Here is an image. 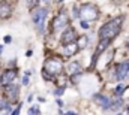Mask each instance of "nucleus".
Masks as SVG:
<instances>
[{
    "label": "nucleus",
    "instance_id": "nucleus-1",
    "mask_svg": "<svg viewBox=\"0 0 129 115\" xmlns=\"http://www.w3.org/2000/svg\"><path fill=\"white\" fill-rule=\"evenodd\" d=\"M122 21L123 18L122 17H117V18H113L110 20L108 23H105L101 30H99V36L101 37H107V39H113L119 34V31L122 29Z\"/></svg>",
    "mask_w": 129,
    "mask_h": 115
},
{
    "label": "nucleus",
    "instance_id": "nucleus-6",
    "mask_svg": "<svg viewBox=\"0 0 129 115\" xmlns=\"http://www.w3.org/2000/svg\"><path fill=\"white\" fill-rule=\"evenodd\" d=\"M12 15V6L8 0H0V20H6Z\"/></svg>",
    "mask_w": 129,
    "mask_h": 115
},
{
    "label": "nucleus",
    "instance_id": "nucleus-19",
    "mask_svg": "<svg viewBox=\"0 0 129 115\" xmlns=\"http://www.w3.org/2000/svg\"><path fill=\"white\" fill-rule=\"evenodd\" d=\"M23 84H24V85H27V84H29V78H27V76H24V79H23Z\"/></svg>",
    "mask_w": 129,
    "mask_h": 115
},
{
    "label": "nucleus",
    "instance_id": "nucleus-3",
    "mask_svg": "<svg viewBox=\"0 0 129 115\" xmlns=\"http://www.w3.org/2000/svg\"><path fill=\"white\" fill-rule=\"evenodd\" d=\"M78 15L81 17L83 21H89V23L90 21H96L99 18V9H98V6L92 5V3H84L80 8Z\"/></svg>",
    "mask_w": 129,
    "mask_h": 115
},
{
    "label": "nucleus",
    "instance_id": "nucleus-11",
    "mask_svg": "<svg viewBox=\"0 0 129 115\" xmlns=\"http://www.w3.org/2000/svg\"><path fill=\"white\" fill-rule=\"evenodd\" d=\"M110 42H111V39H107V37H101V42H99V45H98V49H96V52H95V55H93V60H96L98 55L107 49V46L110 45Z\"/></svg>",
    "mask_w": 129,
    "mask_h": 115
},
{
    "label": "nucleus",
    "instance_id": "nucleus-9",
    "mask_svg": "<svg viewBox=\"0 0 129 115\" xmlns=\"http://www.w3.org/2000/svg\"><path fill=\"white\" fill-rule=\"evenodd\" d=\"M15 78H17V70H14V69H8V70H5V73H3V76L0 78V81H2L3 85H6V84L14 82Z\"/></svg>",
    "mask_w": 129,
    "mask_h": 115
},
{
    "label": "nucleus",
    "instance_id": "nucleus-18",
    "mask_svg": "<svg viewBox=\"0 0 129 115\" xmlns=\"http://www.w3.org/2000/svg\"><path fill=\"white\" fill-rule=\"evenodd\" d=\"M3 108V102H0V109ZM5 111H8V103H5Z\"/></svg>",
    "mask_w": 129,
    "mask_h": 115
},
{
    "label": "nucleus",
    "instance_id": "nucleus-8",
    "mask_svg": "<svg viewBox=\"0 0 129 115\" xmlns=\"http://www.w3.org/2000/svg\"><path fill=\"white\" fill-rule=\"evenodd\" d=\"M116 73H117V79H119V81H123V79H126V78L129 76V61L120 63V64L117 66V70H116Z\"/></svg>",
    "mask_w": 129,
    "mask_h": 115
},
{
    "label": "nucleus",
    "instance_id": "nucleus-12",
    "mask_svg": "<svg viewBox=\"0 0 129 115\" xmlns=\"http://www.w3.org/2000/svg\"><path fill=\"white\" fill-rule=\"evenodd\" d=\"M77 39V34H75V30L72 29V27H69V29L66 30L63 33V36H62V43H68V42H72V40H75Z\"/></svg>",
    "mask_w": 129,
    "mask_h": 115
},
{
    "label": "nucleus",
    "instance_id": "nucleus-13",
    "mask_svg": "<svg viewBox=\"0 0 129 115\" xmlns=\"http://www.w3.org/2000/svg\"><path fill=\"white\" fill-rule=\"evenodd\" d=\"M95 102H96L98 105H101L104 109H108V108H110V102H111V100H110L108 97H104V96L96 94V96H95Z\"/></svg>",
    "mask_w": 129,
    "mask_h": 115
},
{
    "label": "nucleus",
    "instance_id": "nucleus-17",
    "mask_svg": "<svg viewBox=\"0 0 129 115\" xmlns=\"http://www.w3.org/2000/svg\"><path fill=\"white\" fill-rule=\"evenodd\" d=\"M123 90H125V87H123V85H120V87H117V90H116V93L119 94V93H122Z\"/></svg>",
    "mask_w": 129,
    "mask_h": 115
},
{
    "label": "nucleus",
    "instance_id": "nucleus-14",
    "mask_svg": "<svg viewBox=\"0 0 129 115\" xmlns=\"http://www.w3.org/2000/svg\"><path fill=\"white\" fill-rule=\"evenodd\" d=\"M81 72H83L81 64H80V63H77V61H74V63H71V64L68 66V73H69V75H74V73H81Z\"/></svg>",
    "mask_w": 129,
    "mask_h": 115
},
{
    "label": "nucleus",
    "instance_id": "nucleus-15",
    "mask_svg": "<svg viewBox=\"0 0 129 115\" xmlns=\"http://www.w3.org/2000/svg\"><path fill=\"white\" fill-rule=\"evenodd\" d=\"M87 36L86 34H83V36H80L78 39H77V45H78V49H84L86 46H87Z\"/></svg>",
    "mask_w": 129,
    "mask_h": 115
},
{
    "label": "nucleus",
    "instance_id": "nucleus-10",
    "mask_svg": "<svg viewBox=\"0 0 129 115\" xmlns=\"http://www.w3.org/2000/svg\"><path fill=\"white\" fill-rule=\"evenodd\" d=\"M77 51H78V45H77L75 40L68 42V43H63V52H64L66 57H72L74 54H77Z\"/></svg>",
    "mask_w": 129,
    "mask_h": 115
},
{
    "label": "nucleus",
    "instance_id": "nucleus-20",
    "mask_svg": "<svg viewBox=\"0 0 129 115\" xmlns=\"http://www.w3.org/2000/svg\"><path fill=\"white\" fill-rule=\"evenodd\" d=\"M81 26H83V27H84V29H87V27H89V24H87V23H86V21H83V23H81Z\"/></svg>",
    "mask_w": 129,
    "mask_h": 115
},
{
    "label": "nucleus",
    "instance_id": "nucleus-21",
    "mask_svg": "<svg viewBox=\"0 0 129 115\" xmlns=\"http://www.w3.org/2000/svg\"><path fill=\"white\" fill-rule=\"evenodd\" d=\"M30 112H32V114H38V112H39V111H38V109H36V108H33V109H30Z\"/></svg>",
    "mask_w": 129,
    "mask_h": 115
},
{
    "label": "nucleus",
    "instance_id": "nucleus-5",
    "mask_svg": "<svg viewBox=\"0 0 129 115\" xmlns=\"http://www.w3.org/2000/svg\"><path fill=\"white\" fill-rule=\"evenodd\" d=\"M47 18V9L45 8H41V9H36L33 12V23L38 29H42L44 26V21Z\"/></svg>",
    "mask_w": 129,
    "mask_h": 115
},
{
    "label": "nucleus",
    "instance_id": "nucleus-2",
    "mask_svg": "<svg viewBox=\"0 0 129 115\" xmlns=\"http://www.w3.org/2000/svg\"><path fill=\"white\" fill-rule=\"evenodd\" d=\"M63 72V63L59 60V58L53 57L48 58L45 63H44V69H42V73L47 79H54L56 76H59L60 73Z\"/></svg>",
    "mask_w": 129,
    "mask_h": 115
},
{
    "label": "nucleus",
    "instance_id": "nucleus-22",
    "mask_svg": "<svg viewBox=\"0 0 129 115\" xmlns=\"http://www.w3.org/2000/svg\"><path fill=\"white\" fill-rule=\"evenodd\" d=\"M128 48H129V43H128Z\"/></svg>",
    "mask_w": 129,
    "mask_h": 115
},
{
    "label": "nucleus",
    "instance_id": "nucleus-23",
    "mask_svg": "<svg viewBox=\"0 0 129 115\" xmlns=\"http://www.w3.org/2000/svg\"><path fill=\"white\" fill-rule=\"evenodd\" d=\"M60 2H63V0H60Z\"/></svg>",
    "mask_w": 129,
    "mask_h": 115
},
{
    "label": "nucleus",
    "instance_id": "nucleus-16",
    "mask_svg": "<svg viewBox=\"0 0 129 115\" xmlns=\"http://www.w3.org/2000/svg\"><path fill=\"white\" fill-rule=\"evenodd\" d=\"M36 3H38V0H30V2H27V6H29V9H32L36 6Z\"/></svg>",
    "mask_w": 129,
    "mask_h": 115
},
{
    "label": "nucleus",
    "instance_id": "nucleus-4",
    "mask_svg": "<svg viewBox=\"0 0 129 115\" xmlns=\"http://www.w3.org/2000/svg\"><path fill=\"white\" fill-rule=\"evenodd\" d=\"M68 26V17L64 15V14H59L54 20H53V24H51V29L53 31H62Z\"/></svg>",
    "mask_w": 129,
    "mask_h": 115
},
{
    "label": "nucleus",
    "instance_id": "nucleus-7",
    "mask_svg": "<svg viewBox=\"0 0 129 115\" xmlns=\"http://www.w3.org/2000/svg\"><path fill=\"white\" fill-rule=\"evenodd\" d=\"M3 94H5V99H8V100H17V97H18V87L12 85V82L6 84Z\"/></svg>",
    "mask_w": 129,
    "mask_h": 115
}]
</instances>
